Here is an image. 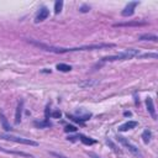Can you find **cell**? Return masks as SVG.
<instances>
[{
	"mask_svg": "<svg viewBox=\"0 0 158 158\" xmlns=\"http://www.w3.org/2000/svg\"><path fill=\"white\" fill-rule=\"evenodd\" d=\"M88 156H89L90 158H101V157H99L98 154H95V153H93V152H88Z\"/></svg>",
	"mask_w": 158,
	"mask_h": 158,
	"instance_id": "cell-24",
	"label": "cell"
},
{
	"mask_svg": "<svg viewBox=\"0 0 158 158\" xmlns=\"http://www.w3.org/2000/svg\"><path fill=\"white\" fill-rule=\"evenodd\" d=\"M64 131H65V132H75V131H77V127L73 126V125H69V126H65Z\"/></svg>",
	"mask_w": 158,
	"mask_h": 158,
	"instance_id": "cell-19",
	"label": "cell"
},
{
	"mask_svg": "<svg viewBox=\"0 0 158 158\" xmlns=\"http://www.w3.org/2000/svg\"><path fill=\"white\" fill-rule=\"evenodd\" d=\"M139 41H153V42H157L158 41V37L154 36V35H151V33H144V35H141L138 37Z\"/></svg>",
	"mask_w": 158,
	"mask_h": 158,
	"instance_id": "cell-13",
	"label": "cell"
},
{
	"mask_svg": "<svg viewBox=\"0 0 158 158\" xmlns=\"http://www.w3.org/2000/svg\"><path fill=\"white\" fill-rule=\"evenodd\" d=\"M62 7H63V1L62 0H57L54 2V14H59L62 11Z\"/></svg>",
	"mask_w": 158,
	"mask_h": 158,
	"instance_id": "cell-18",
	"label": "cell"
},
{
	"mask_svg": "<svg viewBox=\"0 0 158 158\" xmlns=\"http://www.w3.org/2000/svg\"><path fill=\"white\" fill-rule=\"evenodd\" d=\"M89 10H90V6H88V5H81L80 9H79L80 12H88Z\"/></svg>",
	"mask_w": 158,
	"mask_h": 158,
	"instance_id": "cell-20",
	"label": "cell"
},
{
	"mask_svg": "<svg viewBox=\"0 0 158 158\" xmlns=\"http://www.w3.org/2000/svg\"><path fill=\"white\" fill-rule=\"evenodd\" d=\"M141 57H142V58H147V57L149 58V57H152V58L156 59V58H157V54H156V53H146V54H142Z\"/></svg>",
	"mask_w": 158,
	"mask_h": 158,
	"instance_id": "cell-21",
	"label": "cell"
},
{
	"mask_svg": "<svg viewBox=\"0 0 158 158\" xmlns=\"http://www.w3.org/2000/svg\"><path fill=\"white\" fill-rule=\"evenodd\" d=\"M51 154H52V156H54V157H57V158H68V157L63 156L62 153H57V152H51Z\"/></svg>",
	"mask_w": 158,
	"mask_h": 158,
	"instance_id": "cell-22",
	"label": "cell"
},
{
	"mask_svg": "<svg viewBox=\"0 0 158 158\" xmlns=\"http://www.w3.org/2000/svg\"><path fill=\"white\" fill-rule=\"evenodd\" d=\"M33 125L36 127H38V128H44V127H51L52 126V123L48 120H44V121H35Z\"/></svg>",
	"mask_w": 158,
	"mask_h": 158,
	"instance_id": "cell-14",
	"label": "cell"
},
{
	"mask_svg": "<svg viewBox=\"0 0 158 158\" xmlns=\"http://www.w3.org/2000/svg\"><path fill=\"white\" fill-rule=\"evenodd\" d=\"M0 138H1V139H5V141H12V142H16V143L28 144V146H38V143H37L36 141H32V139H30V138L16 137V136H12V135H0Z\"/></svg>",
	"mask_w": 158,
	"mask_h": 158,
	"instance_id": "cell-3",
	"label": "cell"
},
{
	"mask_svg": "<svg viewBox=\"0 0 158 158\" xmlns=\"http://www.w3.org/2000/svg\"><path fill=\"white\" fill-rule=\"evenodd\" d=\"M28 42L43 51L53 52V53H68V52H77V51H91V49H100V48H110L115 47L114 43H99V44H90V46H81V47H73V48H64V47H54L51 44H46L35 40H28Z\"/></svg>",
	"mask_w": 158,
	"mask_h": 158,
	"instance_id": "cell-1",
	"label": "cell"
},
{
	"mask_svg": "<svg viewBox=\"0 0 158 158\" xmlns=\"http://www.w3.org/2000/svg\"><path fill=\"white\" fill-rule=\"evenodd\" d=\"M74 138H79L84 144H86V146H91V144H94L96 141L95 139H93V138H90V137H86V136H84V135H79V136H77V137H68V139H74Z\"/></svg>",
	"mask_w": 158,
	"mask_h": 158,
	"instance_id": "cell-10",
	"label": "cell"
},
{
	"mask_svg": "<svg viewBox=\"0 0 158 158\" xmlns=\"http://www.w3.org/2000/svg\"><path fill=\"white\" fill-rule=\"evenodd\" d=\"M0 122H1L2 128H4L6 132H10V131H11V126H10V123L7 122V118L5 117V115H4L2 111H0Z\"/></svg>",
	"mask_w": 158,
	"mask_h": 158,
	"instance_id": "cell-12",
	"label": "cell"
},
{
	"mask_svg": "<svg viewBox=\"0 0 158 158\" xmlns=\"http://www.w3.org/2000/svg\"><path fill=\"white\" fill-rule=\"evenodd\" d=\"M138 4H139L138 1H131V2H128V4L125 6V9L121 11V15H122L123 17L132 16V15L135 14V9H136V6H137Z\"/></svg>",
	"mask_w": 158,
	"mask_h": 158,
	"instance_id": "cell-5",
	"label": "cell"
},
{
	"mask_svg": "<svg viewBox=\"0 0 158 158\" xmlns=\"http://www.w3.org/2000/svg\"><path fill=\"white\" fill-rule=\"evenodd\" d=\"M139 54V51L138 49H135V48H128L118 54H115V56H107V57H104L101 59L102 63L105 62H114V60H125V59H131L136 56Z\"/></svg>",
	"mask_w": 158,
	"mask_h": 158,
	"instance_id": "cell-2",
	"label": "cell"
},
{
	"mask_svg": "<svg viewBox=\"0 0 158 158\" xmlns=\"http://www.w3.org/2000/svg\"><path fill=\"white\" fill-rule=\"evenodd\" d=\"M147 25L146 21H128V22H118V23H115L114 26L115 27H127V26H144Z\"/></svg>",
	"mask_w": 158,
	"mask_h": 158,
	"instance_id": "cell-7",
	"label": "cell"
},
{
	"mask_svg": "<svg viewBox=\"0 0 158 158\" xmlns=\"http://www.w3.org/2000/svg\"><path fill=\"white\" fill-rule=\"evenodd\" d=\"M137 126H138V122H137V121H127V122L122 123V125L118 127V131L125 132V131L132 130V128H135V127H137Z\"/></svg>",
	"mask_w": 158,
	"mask_h": 158,
	"instance_id": "cell-9",
	"label": "cell"
},
{
	"mask_svg": "<svg viewBox=\"0 0 158 158\" xmlns=\"http://www.w3.org/2000/svg\"><path fill=\"white\" fill-rule=\"evenodd\" d=\"M57 69L59 70V72H70L72 70V67L70 65H68V64H64V63H58L57 64Z\"/></svg>",
	"mask_w": 158,
	"mask_h": 158,
	"instance_id": "cell-15",
	"label": "cell"
},
{
	"mask_svg": "<svg viewBox=\"0 0 158 158\" xmlns=\"http://www.w3.org/2000/svg\"><path fill=\"white\" fill-rule=\"evenodd\" d=\"M0 151H2V152H6V153H14V154H17V156H22V157H32L31 154H28V153H25V152H16V151H7V149H4V148H1L0 147Z\"/></svg>",
	"mask_w": 158,
	"mask_h": 158,
	"instance_id": "cell-17",
	"label": "cell"
},
{
	"mask_svg": "<svg viewBox=\"0 0 158 158\" xmlns=\"http://www.w3.org/2000/svg\"><path fill=\"white\" fill-rule=\"evenodd\" d=\"M116 138H117V141H118V142H120L125 148H127L132 154L138 156V157H141V156H142V154H141V152H139V149H138L135 144H132L127 138H125V137H122V136H117Z\"/></svg>",
	"mask_w": 158,
	"mask_h": 158,
	"instance_id": "cell-4",
	"label": "cell"
},
{
	"mask_svg": "<svg viewBox=\"0 0 158 158\" xmlns=\"http://www.w3.org/2000/svg\"><path fill=\"white\" fill-rule=\"evenodd\" d=\"M142 138H143V142L144 143H149V141L152 138V132L149 130H144L143 133H142Z\"/></svg>",
	"mask_w": 158,
	"mask_h": 158,
	"instance_id": "cell-16",
	"label": "cell"
},
{
	"mask_svg": "<svg viewBox=\"0 0 158 158\" xmlns=\"http://www.w3.org/2000/svg\"><path fill=\"white\" fill-rule=\"evenodd\" d=\"M146 106H147V110H148V112L151 114V116H152V118H154L156 120V109H154V104H153V99L152 98H147L146 99Z\"/></svg>",
	"mask_w": 158,
	"mask_h": 158,
	"instance_id": "cell-8",
	"label": "cell"
},
{
	"mask_svg": "<svg viewBox=\"0 0 158 158\" xmlns=\"http://www.w3.org/2000/svg\"><path fill=\"white\" fill-rule=\"evenodd\" d=\"M22 109H23V100H20L16 107V114H15V123H20L21 121V114H22Z\"/></svg>",
	"mask_w": 158,
	"mask_h": 158,
	"instance_id": "cell-11",
	"label": "cell"
},
{
	"mask_svg": "<svg viewBox=\"0 0 158 158\" xmlns=\"http://www.w3.org/2000/svg\"><path fill=\"white\" fill-rule=\"evenodd\" d=\"M48 16H49V10H48L46 6H43V7H41V9L38 10V12L36 14L35 22H36V23H38V22H41V21L46 20Z\"/></svg>",
	"mask_w": 158,
	"mask_h": 158,
	"instance_id": "cell-6",
	"label": "cell"
},
{
	"mask_svg": "<svg viewBox=\"0 0 158 158\" xmlns=\"http://www.w3.org/2000/svg\"><path fill=\"white\" fill-rule=\"evenodd\" d=\"M60 115H62V112L60 111H54V112H52V117H54V118H58V117H60Z\"/></svg>",
	"mask_w": 158,
	"mask_h": 158,
	"instance_id": "cell-23",
	"label": "cell"
},
{
	"mask_svg": "<svg viewBox=\"0 0 158 158\" xmlns=\"http://www.w3.org/2000/svg\"><path fill=\"white\" fill-rule=\"evenodd\" d=\"M125 116H131V112H125Z\"/></svg>",
	"mask_w": 158,
	"mask_h": 158,
	"instance_id": "cell-25",
	"label": "cell"
}]
</instances>
